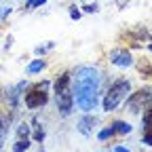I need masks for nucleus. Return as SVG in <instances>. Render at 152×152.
<instances>
[{
    "instance_id": "nucleus-1",
    "label": "nucleus",
    "mask_w": 152,
    "mask_h": 152,
    "mask_svg": "<svg viewBox=\"0 0 152 152\" xmlns=\"http://www.w3.org/2000/svg\"><path fill=\"white\" fill-rule=\"evenodd\" d=\"M102 80L104 74L95 66H78L72 72L74 106L85 114H91L102 104Z\"/></svg>"
},
{
    "instance_id": "nucleus-2",
    "label": "nucleus",
    "mask_w": 152,
    "mask_h": 152,
    "mask_svg": "<svg viewBox=\"0 0 152 152\" xmlns=\"http://www.w3.org/2000/svg\"><path fill=\"white\" fill-rule=\"evenodd\" d=\"M129 93H131V80L129 78H116V80H112L110 87L106 89L104 93V97H102V108L104 112H114L127 97H129Z\"/></svg>"
},
{
    "instance_id": "nucleus-3",
    "label": "nucleus",
    "mask_w": 152,
    "mask_h": 152,
    "mask_svg": "<svg viewBox=\"0 0 152 152\" xmlns=\"http://www.w3.org/2000/svg\"><path fill=\"white\" fill-rule=\"evenodd\" d=\"M49 89H51V80H40V83L32 85V87L26 91V95H23L26 108L36 110V108L47 106V104H49Z\"/></svg>"
},
{
    "instance_id": "nucleus-4",
    "label": "nucleus",
    "mask_w": 152,
    "mask_h": 152,
    "mask_svg": "<svg viewBox=\"0 0 152 152\" xmlns=\"http://www.w3.org/2000/svg\"><path fill=\"white\" fill-rule=\"evenodd\" d=\"M152 106V87H142L137 91H131L129 97L125 99V108L133 114L144 112Z\"/></svg>"
},
{
    "instance_id": "nucleus-5",
    "label": "nucleus",
    "mask_w": 152,
    "mask_h": 152,
    "mask_svg": "<svg viewBox=\"0 0 152 152\" xmlns=\"http://www.w3.org/2000/svg\"><path fill=\"white\" fill-rule=\"evenodd\" d=\"M28 89H30V83H28V80H19V83H15L13 87H9V89L4 91V99H7V104H9L11 110L17 108L19 99H21L23 95H26Z\"/></svg>"
},
{
    "instance_id": "nucleus-6",
    "label": "nucleus",
    "mask_w": 152,
    "mask_h": 152,
    "mask_svg": "<svg viewBox=\"0 0 152 152\" xmlns=\"http://www.w3.org/2000/svg\"><path fill=\"white\" fill-rule=\"evenodd\" d=\"M108 61H110L112 66H116V68H131L133 64H135V61H133L131 51L125 49V47H121V49H112L110 55H108Z\"/></svg>"
},
{
    "instance_id": "nucleus-7",
    "label": "nucleus",
    "mask_w": 152,
    "mask_h": 152,
    "mask_svg": "<svg viewBox=\"0 0 152 152\" xmlns=\"http://www.w3.org/2000/svg\"><path fill=\"white\" fill-rule=\"evenodd\" d=\"M97 125H99V118L93 116V114H85V116L76 123V129H78V133H83V135H93L95 131H97Z\"/></svg>"
},
{
    "instance_id": "nucleus-8",
    "label": "nucleus",
    "mask_w": 152,
    "mask_h": 152,
    "mask_svg": "<svg viewBox=\"0 0 152 152\" xmlns=\"http://www.w3.org/2000/svg\"><path fill=\"white\" fill-rule=\"evenodd\" d=\"M53 91L55 95H66L72 93V72H61L53 83Z\"/></svg>"
},
{
    "instance_id": "nucleus-9",
    "label": "nucleus",
    "mask_w": 152,
    "mask_h": 152,
    "mask_svg": "<svg viewBox=\"0 0 152 152\" xmlns=\"http://www.w3.org/2000/svg\"><path fill=\"white\" fill-rule=\"evenodd\" d=\"M55 104H57V112L59 116H70L74 112V95L66 93V95H55Z\"/></svg>"
},
{
    "instance_id": "nucleus-10",
    "label": "nucleus",
    "mask_w": 152,
    "mask_h": 152,
    "mask_svg": "<svg viewBox=\"0 0 152 152\" xmlns=\"http://www.w3.org/2000/svg\"><path fill=\"white\" fill-rule=\"evenodd\" d=\"M11 118H13V114L0 112V148H2V146H4V142H7V135H9V125H11Z\"/></svg>"
},
{
    "instance_id": "nucleus-11",
    "label": "nucleus",
    "mask_w": 152,
    "mask_h": 152,
    "mask_svg": "<svg viewBox=\"0 0 152 152\" xmlns=\"http://www.w3.org/2000/svg\"><path fill=\"white\" fill-rule=\"evenodd\" d=\"M110 129L114 131V135H129V133L133 131V125L127 123V121H112Z\"/></svg>"
},
{
    "instance_id": "nucleus-12",
    "label": "nucleus",
    "mask_w": 152,
    "mask_h": 152,
    "mask_svg": "<svg viewBox=\"0 0 152 152\" xmlns=\"http://www.w3.org/2000/svg\"><path fill=\"white\" fill-rule=\"evenodd\" d=\"M32 125H34V127H32V129H34V133H32V140H34V142H38V144H42V142H45V137H47V131L40 127L38 118H34V121H32Z\"/></svg>"
},
{
    "instance_id": "nucleus-13",
    "label": "nucleus",
    "mask_w": 152,
    "mask_h": 152,
    "mask_svg": "<svg viewBox=\"0 0 152 152\" xmlns=\"http://www.w3.org/2000/svg\"><path fill=\"white\" fill-rule=\"evenodd\" d=\"M45 68H47V59L38 57V59H32L28 64V74H38V72H42Z\"/></svg>"
},
{
    "instance_id": "nucleus-14",
    "label": "nucleus",
    "mask_w": 152,
    "mask_h": 152,
    "mask_svg": "<svg viewBox=\"0 0 152 152\" xmlns=\"http://www.w3.org/2000/svg\"><path fill=\"white\" fill-rule=\"evenodd\" d=\"M30 133H32L30 123H19V127H17V131H15V135H17V140H30Z\"/></svg>"
},
{
    "instance_id": "nucleus-15",
    "label": "nucleus",
    "mask_w": 152,
    "mask_h": 152,
    "mask_svg": "<svg viewBox=\"0 0 152 152\" xmlns=\"http://www.w3.org/2000/svg\"><path fill=\"white\" fill-rule=\"evenodd\" d=\"M142 131H152V106L142 114Z\"/></svg>"
},
{
    "instance_id": "nucleus-16",
    "label": "nucleus",
    "mask_w": 152,
    "mask_h": 152,
    "mask_svg": "<svg viewBox=\"0 0 152 152\" xmlns=\"http://www.w3.org/2000/svg\"><path fill=\"white\" fill-rule=\"evenodd\" d=\"M13 2H17V0H2V2H0V21H2V19H7V17L11 15Z\"/></svg>"
},
{
    "instance_id": "nucleus-17",
    "label": "nucleus",
    "mask_w": 152,
    "mask_h": 152,
    "mask_svg": "<svg viewBox=\"0 0 152 152\" xmlns=\"http://www.w3.org/2000/svg\"><path fill=\"white\" fill-rule=\"evenodd\" d=\"M78 9H83L85 13H99V4L95 0H85V4L78 7Z\"/></svg>"
},
{
    "instance_id": "nucleus-18",
    "label": "nucleus",
    "mask_w": 152,
    "mask_h": 152,
    "mask_svg": "<svg viewBox=\"0 0 152 152\" xmlns=\"http://www.w3.org/2000/svg\"><path fill=\"white\" fill-rule=\"evenodd\" d=\"M112 137H114V131L110 129V125L104 127L102 131H97V140H99V142H108V140H112Z\"/></svg>"
},
{
    "instance_id": "nucleus-19",
    "label": "nucleus",
    "mask_w": 152,
    "mask_h": 152,
    "mask_svg": "<svg viewBox=\"0 0 152 152\" xmlns=\"http://www.w3.org/2000/svg\"><path fill=\"white\" fill-rule=\"evenodd\" d=\"M53 47H55V42H53V40H49L47 45H38V47L34 49V53H36L38 57H45V55H47V51H51Z\"/></svg>"
},
{
    "instance_id": "nucleus-20",
    "label": "nucleus",
    "mask_w": 152,
    "mask_h": 152,
    "mask_svg": "<svg viewBox=\"0 0 152 152\" xmlns=\"http://www.w3.org/2000/svg\"><path fill=\"white\" fill-rule=\"evenodd\" d=\"M30 146H32L30 140H17V142L13 144V152H26Z\"/></svg>"
},
{
    "instance_id": "nucleus-21",
    "label": "nucleus",
    "mask_w": 152,
    "mask_h": 152,
    "mask_svg": "<svg viewBox=\"0 0 152 152\" xmlns=\"http://www.w3.org/2000/svg\"><path fill=\"white\" fill-rule=\"evenodd\" d=\"M45 2H47V0H26L23 9H26V11H32V9H38V7H42Z\"/></svg>"
},
{
    "instance_id": "nucleus-22",
    "label": "nucleus",
    "mask_w": 152,
    "mask_h": 152,
    "mask_svg": "<svg viewBox=\"0 0 152 152\" xmlns=\"http://www.w3.org/2000/svg\"><path fill=\"white\" fill-rule=\"evenodd\" d=\"M80 15H83V11H80L78 7H70V19L78 21V19H80Z\"/></svg>"
},
{
    "instance_id": "nucleus-23",
    "label": "nucleus",
    "mask_w": 152,
    "mask_h": 152,
    "mask_svg": "<svg viewBox=\"0 0 152 152\" xmlns=\"http://www.w3.org/2000/svg\"><path fill=\"white\" fill-rule=\"evenodd\" d=\"M142 144L152 146V131H142Z\"/></svg>"
},
{
    "instance_id": "nucleus-24",
    "label": "nucleus",
    "mask_w": 152,
    "mask_h": 152,
    "mask_svg": "<svg viewBox=\"0 0 152 152\" xmlns=\"http://www.w3.org/2000/svg\"><path fill=\"white\" fill-rule=\"evenodd\" d=\"M11 47H13V36L9 34L7 36V42H4V51H11Z\"/></svg>"
},
{
    "instance_id": "nucleus-25",
    "label": "nucleus",
    "mask_w": 152,
    "mask_h": 152,
    "mask_svg": "<svg viewBox=\"0 0 152 152\" xmlns=\"http://www.w3.org/2000/svg\"><path fill=\"white\" fill-rule=\"evenodd\" d=\"M114 152H131V150L125 148V146H116V148H114Z\"/></svg>"
},
{
    "instance_id": "nucleus-26",
    "label": "nucleus",
    "mask_w": 152,
    "mask_h": 152,
    "mask_svg": "<svg viewBox=\"0 0 152 152\" xmlns=\"http://www.w3.org/2000/svg\"><path fill=\"white\" fill-rule=\"evenodd\" d=\"M129 2H131V0H118V9H123V7L129 4Z\"/></svg>"
},
{
    "instance_id": "nucleus-27",
    "label": "nucleus",
    "mask_w": 152,
    "mask_h": 152,
    "mask_svg": "<svg viewBox=\"0 0 152 152\" xmlns=\"http://www.w3.org/2000/svg\"><path fill=\"white\" fill-rule=\"evenodd\" d=\"M148 51H150V53H152V42H148Z\"/></svg>"
}]
</instances>
